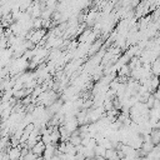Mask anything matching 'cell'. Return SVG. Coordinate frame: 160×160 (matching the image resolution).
Returning a JSON list of instances; mask_svg holds the SVG:
<instances>
[{
    "label": "cell",
    "instance_id": "2",
    "mask_svg": "<svg viewBox=\"0 0 160 160\" xmlns=\"http://www.w3.org/2000/svg\"><path fill=\"white\" fill-rule=\"evenodd\" d=\"M151 72L154 76L160 78V58H158L152 64H151Z\"/></svg>",
    "mask_w": 160,
    "mask_h": 160
},
{
    "label": "cell",
    "instance_id": "4",
    "mask_svg": "<svg viewBox=\"0 0 160 160\" xmlns=\"http://www.w3.org/2000/svg\"><path fill=\"white\" fill-rule=\"evenodd\" d=\"M155 148H156V146H155L151 141H150V142H144V144H142V146H141V149H142L145 152H148V154H150Z\"/></svg>",
    "mask_w": 160,
    "mask_h": 160
},
{
    "label": "cell",
    "instance_id": "1",
    "mask_svg": "<svg viewBox=\"0 0 160 160\" xmlns=\"http://www.w3.org/2000/svg\"><path fill=\"white\" fill-rule=\"evenodd\" d=\"M45 150H46V145H45L42 141H39V142H38V144L31 149V151H32L36 156H39V158H42V155H44Z\"/></svg>",
    "mask_w": 160,
    "mask_h": 160
},
{
    "label": "cell",
    "instance_id": "5",
    "mask_svg": "<svg viewBox=\"0 0 160 160\" xmlns=\"http://www.w3.org/2000/svg\"><path fill=\"white\" fill-rule=\"evenodd\" d=\"M105 112H109L111 110H114V104H112V100H105L104 101V105H102Z\"/></svg>",
    "mask_w": 160,
    "mask_h": 160
},
{
    "label": "cell",
    "instance_id": "7",
    "mask_svg": "<svg viewBox=\"0 0 160 160\" xmlns=\"http://www.w3.org/2000/svg\"><path fill=\"white\" fill-rule=\"evenodd\" d=\"M152 95H154V98H155L156 100H159V101H160V88H159L156 91H154V92H152Z\"/></svg>",
    "mask_w": 160,
    "mask_h": 160
},
{
    "label": "cell",
    "instance_id": "3",
    "mask_svg": "<svg viewBox=\"0 0 160 160\" xmlns=\"http://www.w3.org/2000/svg\"><path fill=\"white\" fill-rule=\"evenodd\" d=\"M94 151H95V155H96V158H98V156L105 158V152H106V149H105L102 145H96V148L94 149Z\"/></svg>",
    "mask_w": 160,
    "mask_h": 160
},
{
    "label": "cell",
    "instance_id": "6",
    "mask_svg": "<svg viewBox=\"0 0 160 160\" xmlns=\"http://www.w3.org/2000/svg\"><path fill=\"white\" fill-rule=\"evenodd\" d=\"M81 141H82L81 136H71V138H70V142H71L74 146H79V145H81Z\"/></svg>",
    "mask_w": 160,
    "mask_h": 160
}]
</instances>
